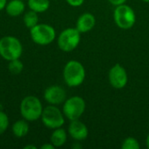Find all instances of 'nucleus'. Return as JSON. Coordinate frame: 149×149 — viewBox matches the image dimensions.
Masks as SVG:
<instances>
[{"mask_svg": "<svg viewBox=\"0 0 149 149\" xmlns=\"http://www.w3.org/2000/svg\"><path fill=\"white\" fill-rule=\"evenodd\" d=\"M86 69L78 60L68 61L63 70L65 83L70 87L79 86L86 79Z\"/></svg>", "mask_w": 149, "mask_h": 149, "instance_id": "nucleus-1", "label": "nucleus"}, {"mask_svg": "<svg viewBox=\"0 0 149 149\" xmlns=\"http://www.w3.org/2000/svg\"><path fill=\"white\" fill-rule=\"evenodd\" d=\"M43 109L40 100L36 96H26L20 103V113L25 120L30 122L36 121L40 119Z\"/></svg>", "mask_w": 149, "mask_h": 149, "instance_id": "nucleus-2", "label": "nucleus"}, {"mask_svg": "<svg viewBox=\"0 0 149 149\" xmlns=\"http://www.w3.org/2000/svg\"><path fill=\"white\" fill-rule=\"evenodd\" d=\"M23 53V45L20 40L13 36H5L0 38V56L7 60L17 59Z\"/></svg>", "mask_w": 149, "mask_h": 149, "instance_id": "nucleus-3", "label": "nucleus"}, {"mask_svg": "<svg viewBox=\"0 0 149 149\" xmlns=\"http://www.w3.org/2000/svg\"><path fill=\"white\" fill-rule=\"evenodd\" d=\"M30 35L32 41L39 45H48L56 38L55 29L47 24H38L30 29Z\"/></svg>", "mask_w": 149, "mask_h": 149, "instance_id": "nucleus-4", "label": "nucleus"}, {"mask_svg": "<svg viewBox=\"0 0 149 149\" xmlns=\"http://www.w3.org/2000/svg\"><path fill=\"white\" fill-rule=\"evenodd\" d=\"M113 19L119 28L128 30L134 25L136 22V15L132 7L123 3L116 6L113 11Z\"/></svg>", "mask_w": 149, "mask_h": 149, "instance_id": "nucleus-5", "label": "nucleus"}, {"mask_svg": "<svg viewBox=\"0 0 149 149\" xmlns=\"http://www.w3.org/2000/svg\"><path fill=\"white\" fill-rule=\"evenodd\" d=\"M86 104L83 98L79 96H72L66 99L63 105L62 112L66 119L71 120H79L86 111Z\"/></svg>", "mask_w": 149, "mask_h": 149, "instance_id": "nucleus-6", "label": "nucleus"}, {"mask_svg": "<svg viewBox=\"0 0 149 149\" xmlns=\"http://www.w3.org/2000/svg\"><path fill=\"white\" fill-rule=\"evenodd\" d=\"M41 120L45 127L54 130L62 127L65 124V115L58 107L54 105H49L43 109Z\"/></svg>", "mask_w": 149, "mask_h": 149, "instance_id": "nucleus-7", "label": "nucleus"}, {"mask_svg": "<svg viewBox=\"0 0 149 149\" xmlns=\"http://www.w3.org/2000/svg\"><path fill=\"white\" fill-rule=\"evenodd\" d=\"M80 32L75 28H66L63 30L58 38V48L65 52H70L76 49L80 43Z\"/></svg>", "mask_w": 149, "mask_h": 149, "instance_id": "nucleus-8", "label": "nucleus"}, {"mask_svg": "<svg viewBox=\"0 0 149 149\" xmlns=\"http://www.w3.org/2000/svg\"><path fill=\"white\" fill-rule=\"evenodd\" d=\"M108 80L110 85L113 88L115 89L124 88L128 82V75L126 69L120 64H115L109 70Z\"/></svg>", "mask_w": 149, "mask_h": 149, "instance_id": "nucleus-9", "label": "nucleus"}, {"mask_svg": "<svg viewBox=\"0 0 149 149\" xmlns=\"http://www.w3.org/2000/svg\"><path fill=\"white\" fill-rule=\"evenodd\" d=\"M44 99L50 105L58 106L60 104H64L66 100V92L62 86L52 85L48 86L45 90Z\"/></svg>", "mask_w": 149, "mask_h": 149, "instance_id": "nucleus-10", "label": "nucleus"}, {"mask_svg": "<svg viewBox=\"0 0 149 149\" xmlns=\"http://www.w3.org/2000/svg\"><path fill=\"white\" fill-rule=\"evenodd\" d=\"M68 134L73 140L81 141L87 138L88 128L86 125L79 120H71L68 126Z\"/></svg>", "mask_w": 149, "mask_h": 149, "instance_id": "nucleus-11", "label": "nucleus"}, {"mask_svg": "<svg viewBox=\"0 0 149 149\" xmlns=\"http://www.w3.org/2000/svg\"><path fill=\"white\" fill-rule=\"evenodd\" d=\"M96 24L95 17L89 12L83 13L80 15L76 22V29L80 33H86L92 31Z\"/></svg>", "mask_w": 149, "mask_h": 149, "instance_id": "nucleus-12", "label": "nucleus"}, {"mask_svg": "<svg viewBox=\"0 0 149 149\" xmlns=\"http://www.w3.org/2000/svg\"><path fill=\"white\" fill-rule=\"evenodd\" d=\"M25 9V4L23 0H10L5 6L6 13L10 17L20 16Z\"/></svg>", "mask_w": 149, "mask_h": 149, "instance_id": "nucleus-13", "label": "nucleus"}, {"mask_svg": "<svg viewBox=\"0 0 149 149\" xmlns=\"http://www.w3.org/2000/svg\"><path fill=\"white\" fill-rule=\"evenodd\" d=\"M67 141V133L65 129L58 127L53 130L51 135V143L55 148H60L65 144Z\"/></svg>", "mask_w": 149, "mask_h": 149, "instance_id": "nucleus-14", "label": "nucleus"}, {"mask_svg": "<svg viewBox=\"0 0 149 149\" xmlns=\"http://www.w3.org/2000/svg\"><path fill=\"white\" fill-rule=\"evenodd\" d=\"M29 132V124L27 120H18L15 121L12 125V133L17 138H23Z\"/></svg>", "mask_w": 149, "mask_h": 149, "instance_id": "nucleus-15", "label": "nucleus"}, {"mask_svg": "<svg viewBox=\"0 0 149 149\" xmlns=\"http://www.w3.org/2000/svg\"><path fill=\"white\" fill-rule=\"evenodd\" d=\"M28 6L37 13H43L49 9L50 0H28Z\"/></svg>", "mask_w": 149, "mask_h": 149, "instance_id": "nucleus-16", "label": "nucleus"}, {"mask_svg": "<svg viewBox=\"0 0 149 149\" xmlns=\"http://www.w3.org/2000/svg\"><path fill=\"white\" fill-rule=\"evenodd\" d=\"M23 21H24V25L31 29L32 28L33 26H35L36 24H38V13L30 10H28L27 12L24 13V17H23Z\"/></svg>", "mask_w": 149, "mask_h": 149, "instance_id": "nucleus-17", "label": "nucleus"}, {"mask_svg": "<svg viewBox=\"0 0 149 149\" xmlns=\"http://www.w3.org/2000/svg\"><path fill=\"white\" fill-rule=\"evenodd\" d=\"M8 69H9L10 73L17 75V74L22 72V71L24 69V65L18 58L14 59V60H10V61H9Z\"/></svg>", "mask_w": 149, "mask_h": 149, "instance_id": "nucleus-18", "label": "nucleus"}, {"mask_svg": "<svg viewBox=\"0 0 149 149\" xmlns=\"http://www.w3.org/2000/svg\"><path fill=\"white\" fill-rule=\"evenodd\" d=\"M141 146L139 141L134 137H127L126 138L121 145L122 149H140Z\"/></svg>", "mask_w": 149, "mask_h": 149, "instance_id": "nucleus-19", "label": "nucleus"}, {"mask_svg": "<svg viewBox=\"0 0 149 149\" xmlns=\"http://www.w3.org/2000/svg\"><path fill=\"white\" fill-rule=\"evenodd\" d=\"M9 127V118L5 113L0 111V135L3 134Z\"/></svg>", "mask_w": 149, "mask_h": 149, "instance_id": "nucleus-20", "label": "nucleus"}, {"mask_svg": "<svg viewBox=\"0 0 149 149\" xmlns=\"http://www.w3.org/2000/svg\"><path fill=\"white\" fill-rule=\"evenodd\" d=\"M65 1L70 6H72V7H79L85 2V0H65Z\"/></svg>", "mask_w": 149, "mask_h": 149, "instance_id": "nucleus-21", "label": "nucleus"}, {"mask_svg": "<svg viewBox=\"0 0 149 149\" xmlns=\"http://www.w3.org/2000/svg\"><path fill=\"white\" fill-rule=\"evenodd\" d=\"M113 6H119V5H121L123 3H126L127 0H107Z\"/></svg>", "mask_w": 149, "mask_h": 149, "instance_id": "nucleus-22", "label": "nucleus"}, {"mask_svg": "<svg viewBox=\"0 0 149 149\" xmlns=\"http://www.w3.org/2000/svg\"><path fill=\"white\" fill-rule=\"evenodd\" d=\"M55 148L52 143H45V144H44L43 146H41V148L42 149H53Z\"/></svg>", "mask_w": 149, "mask_h": 149, "instance_id": "nucleus-23", "label": "nucleus"}, {"mask_svg": "<svg viewBox=\"0 0 149 149\" xmlns=\"http://www.w3.org/2000/svg\"><path fill=\"white\" fill-rule=\"evenodd\" d=\"M6 4H7V0H0V10L5 9Z\"/></svg>", "mask_w": 149, "mask_h": 149, "instance_id": "nucleus-24", "label": "nucleus"}, {"mask_svg": "<svg viewBox=\"0 0 149 149\" xmlns=\"http://www.w3.org/2000/svg\"><path fill=\"white\" fill-rule=\"evenodd\" d=\"M24 149H30V148L36 149L37 148H36L35 146H33V145H28V146H25V147H24Z\"/></svg>", "mask_w": 149, "mask_h": 149, "instance_id": "nucleus-25", "label": "nucleus"}, {"mask_svg": "<svg viewBox=\"0 0 149 149\" xmlns=\"http://www.w3.org/2000/svg\"><path fill=\"white\" fill-rule=\"evenodd\" d=\"M146 145H147V148L149 149V134L147 136V139H146Z\"/></svg>", "mask_w": 149, "mask_h": 149, "instance_id": "nucleus-26", "label": "nucleus"}]
</instances>
